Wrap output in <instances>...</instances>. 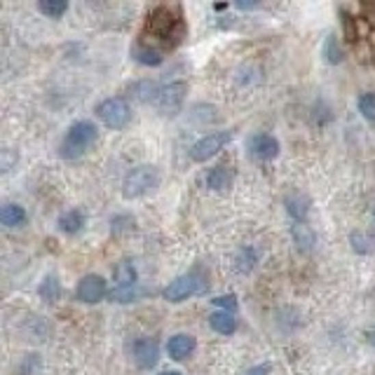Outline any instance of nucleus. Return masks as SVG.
Instances as JSON below:
<instances>
[{
  "label": "nucleus",
  "instance_id": "1",
  "mask_svg": "<svg viewBox=\"0 0 375 375\" xmlns=\"http://www.w3.org/2000/svg\"><path fill=\"white\" fill-rule=\"evenodd\" d=\"M96 141V127H94L90 120H80L68 129L66 139L59 146V155L64 159H75L80 157L92 143Z\"/></svg>",
  "mask_w": 375,
  "mask_h": 375
},
{
  "label": "nucleus",
  "instance_id": "2",
  "mask_svg": "<svg viewBox=\"0 0 375 375\" xmlns=\"http://www.w3.org/2000/svg\"><path fill=\"white\" fill-rule=\"evenodd\" d=\"M157 185H159V172H157V167L143 164V167L131 169V172L125 176L122 195L127 197V200H134V197H141V195H146V192L155 190Z\"/></svg>",
  "mask_w": 375,
  "mask_h": 375
},
{
  "label": "nucleus",
  "instance_id": "3",
  "mask_svg": "<svg viewBox=\"0 0 375 375\" xmlns=\"http://www.w3.org/2000/svg\"><path fill=\"white\" fill-rule=\"evenodd\" d=\"M96 115L103 125L110 127V129H122V127H127V122L131 120V108L125 99L113 96V99H106V101L99 103Z\"/></svg>",
  "mask_w": 375,
  "mask_h": 375
},
{
  "label": "nucleus",
  "instance_id": "4",
  "mask_svg": "<svg viewBox=\"0 0 375 375\" xmlns=\"http://www.w3.org/2000/svg\"><path fill=\"white\" fill-rule=\"evenodd\" d=\"M202 289H204V281L197 277V274H183V277L174 279L172 284L162 291V296H164V300H169V302H181L190 296H197Z\"/></svg>",
  "mask_w": 375,
  "mask_h": 375
},
{
  "label": "nucleus",
  "instance_id": "5",
  "mask_svg": "<svg viewBox=\"0 0 375 375\" xmlns=\"http://www.w3.org/2000/svg\"><path fill=\"white\" fill-rule=\"evenodd\" d=\"M230 139H233L230 131H214V134L202 136V139L190 148V157L195 159V162H207V159L216 155Z\"/></svg>",
  "mask_w": 375,
  "mask_h": 375
},
{
  "label": "nucleus",
  "instance_id": "6",
  "mask_svg": "<svg viewBox=\"0 0 375 375\" xmlns=\"http://www.w3.org/2000/svg\"><path fill=\"white\" fill-rule=\"evenodd\" d=\"M185 92H188L185 82H174V85H169V87H164V90H159L157 99H155L157 108L162 110L164 115L179 113V108L183 106Z\"/></svg>",
  "mask_w": 375,
  "mask_h": 375
},
{
  "label": "nucleus",
  "instance_id": "7",
  "mask_svg": "<svg viewBox=\"0 0 375 375\" xmlns=\"http://www.w3.org/2000/svg\"><path fill=\"white\" fill-rule=\"evenodd\" d=\"M106 294H108L106 281H103V277H99V274H87V277L80 279V284H78V300L87 302V305H94V302L103 300Z\"/></svg>",
  "mask_w": 375,
  "mask_h": 375
},
{
  "label": "nucleus",
  "instance_id": "8",
  "mask_svg": "<svg viewBox=\"0 0 375 375\" xmlns=\"http://www.w3.org/2000/svg\"><path fill=\"white\" fill-rule=\"evenodd\" d=\"M249 153L261 162H268V159H274L279 155V143L270 134H256L249 141Z\"/></svg>",
  "mask_w": 375,
  "mask_h": 375
},
{
  "label": "nucleus",
  "instance_id": "9",
  "mask_svg": "<svg viewBox=\"0 0 375 375\" xmlns=\"http://www.w3.org/2000/svg\"><path fill=\"white\" fill-rule=\"evenodd\" d=\"M159 359V345L151 338H141L134 345V361L139 368H153Z\"/></svg>",
  "mask_w": 375,
  "mask_h": 375
},
{
  "label": "nucleus",
  "instance_id": "10",
  "mask_svg": "<svg viewBox=\"0 0 375 375\" xmlns=\"http://www.w3.org/2000/svg\"><path fill=\"white\" fill-rule=\"evenodd\" d=\"M195 347H197V340L192 338L190 333H176L169 338L167 352L174 361H183L192 354V352H195Z\"/></svg>",
  "mask_w": 375,
  "mask_h": 375
},
{
  "label": "nucleus",
  "instance_id": "11",
  "mask_svg": "<svg viewBox=\"0 0 375 375\" xmlns=\"http://www.w3.org/2000/svg\"><path fill=\"white\" fill-rule=\"evenodd\" d=\"M209 326H211L220 335H233L237 331V319H235L233 312L218 310V312H214L211 317H209Z\"/></svg>",
  "mask_w": 375,
  "mask_h": 375
},
{
  "label": "nucleus",
  "instance_id": "12",
  "mask_svg": "<svg viewBox=\"0 0 375 375\" xmlns=\"http://www.w3.org/2000/svg\"><path fill=\"white\" fill-rule=\"evenodd\" d=\"M136 281H139V274L129 261H122L115 268V284H118L115 289H136Z\"/></svg>",
  "mask_w": 375,
  "mask_h": 375
},
{
  "label": "nucleus",
  "instance_id": "13",
  "mask_svg": "<svg viewBox=\"0 0 375 375\" xmlns=\"http://www.w3.org/2000/svg\"><path fill=\"white\" fill-rule=\"evenodd\" d=\"M0 223L8 225V228H16V225H24L26 223V211L24 207L19 204H5L0 209Z\"/></svg>",
  "mask_w": 375,
  "mask_h": 375
},
{
  "label": "nucleus",
  "instance_id": "14",
  "mask_svg": "<svg viewBox=\"0 0 375 375\" xmlns=\"http://www.w3.org/2000/svg\"><path fill=\"white\" fill-rule=\"evenodd\" d=\"M82 225H85V216H82V211H78V209H70V211L62 214V218H59V228L66 235L80 233Z\"/></svg>",
  "mask_w": 375,
  "mask_h": 375
},
{
  "label": "nucleus",
  "instance_id": "15",
  "mask_svg": "<svg viewBox=\"0 0 375 375\" xmlns=\"http://www.w3.org/2000/svg\"><path fill=\"white\" fill-rule=\"evenodd\" d=\"M230 183H233V174L225 167H214L211 172L207 174V185L211 188V190H225V188H230Z\"/></svg>",
  "mask_w": 375,
  "mask_h": 375
},
{
  "label": "nucleus",
  "instance_id": "16",
  "mask_svg": "<svg viewBox=\"0 0 375 375\" xmlns=\"http://www.w3.org/2000/svg\"><path fill=\"white\" fill-rule=\"evenodd\" d=\"M286 209H289L291 216L300 223V220H305L307 211H310V200L302 195H291V197H286Z\"/></svg>",
  "mask_w": 375,
  "mask_h": 375
},
{
  "label": "nucleus",
  "instance_id": "17",
  "mask_svg": "<svg viewBox=\"0 0 375 375\" xmlns=\"http://www.w3.org/2000/svg\"><path fill=\"white\" fill-rule=\"evenodd\" d=\"M352 249L357 253H371L375 249V235L366 233V230H357V233L350 235Z\"/></svg>",
  "mask_w": 375,
  "mask_h": 375
},
{
  "label": "nucleus",
  "instance_id": "18",
  "mask_svg": "<svg viewBox=\"0 0 375 375\" xmlns=\"http://www.w3.org/2000/svg\"><path fill=\"white\" fill-rule=\"evenodd\" d=\"M291 235H294V240H296L298 249L310 251L312 246H314V233H312L310 228H307L305 223H296L294 228H291Z\"/></svg>",
  "mask_w": 375,
  "mask_h": 375
},
{
  "label": "nucleus",
  "instance_id": "19",
  "mask_svg": "<svg viewBox=\"0 0 375 375\" xmlns=\"http://www.w3.org/2000/svg\"><path fill=\"white\" fill-rule=\"evenodd\" d=\"M38 10H40L42 14L49 16V19H59L62 14H66V10H68V3H64V0H42V3H38Z\"/></svg>",
  "mask_w": 375,
  "mask_h": 375
},
{
  "label": "nucleus",
  "instance_id": "20",
  "mask_svg": "<svg viewBox=\"0 0 375 375\" xmlns=\"http://www.w3.org/2000/svg\"><path fill=\"white\" fill-rule=\"evenodd\" d=\"M38 294L45 298L47 302H54L59 296H62V284H59L57 277H45V281L40 284V289H38Z\"/></svg>",
  "mask_w": 375,
  "mask_h": 375
},
{
  "label": "nucleus",
  "instance_id": "21",
  "mask_svg": "<svg viewBox=\"0 0 375 375\" xmlns=\"http://www.w3.org/2000/svg\"><path fill=\"white\" fill-rule=\"evenodd\" d=\"M131 54H134V57L139 59L141 64H153V66H157L159 62H162V54L155 52V49L141 47V45H136L134 49H131Z\"/></svg>",
  "mask_w": 375,
  "mask_h": 375
},
{
  "label": "nucleus",
  "instance_id": "22",
  "mask_svg": "<svg viewBox=\"0 0 375 375\" xmlns=\"http://www.w3.org/2000/svg\"><path fill=\"white\" fill-rule=\"evenodd\" d=\"M359 110L361 115L366 120H371V122H375V94H361L359 96Z\"/></svg>",
  "mask_w": 375,
  "mask_h": 375
},
{
  "label": "nucleus",
  "instance_id": "23",
  "mask_svg": "<svg viewBox=\"0 0 375 375\" xmlns=\"http://www.w3.org/2000/svg\"><path fill=\"white\" fill-rule=\"evenodd\" d=\"M324 54H326V59H328L331 64L343 62V49L338 47V40H335V36H328L326 47H324Z\"/></svg>",
  "mask_w": 375,
  "mask_h": 375
},
{
  "label": "nucleus",
  "instance_id": "24",
  "mask_svg": "<svg viewBox=\"0 0 375 375\" xmlns=\"http://www.w3.org/2000/svg\"><path fill=\"white\" fill-rule=\"evenodd\" d=\"M253 263H256V253H253V249L246 246L244 251H240V256H237V270H240V272H249L253 268Z\"/></svg>",
  "mask_w": 375,
  "mask_h": 375
},
{
  "label": "nucleus",
  "instance_id": "25",
  "mask_svg": "<svg viewBox=\"0 0 375 375\" xmlns=\"http://www.w3.org/2000/svg\"><path fill=\"white\" fill-rule=\"evenodd\" d=\"M211 302L216 307H220L223 312H233L235 314V310H237V298L235 296H218V298H214Z\"/></svg>",
  "mask_w": 375,
  "mask_h": 375
},
{
  "label": "nucleus",
  "instance_id": "26",
  "mask_svg": "<svg viewBox=\"0 0 375 375\" xmlns=\"http://www.w3.org/2000/svg\"><path fill=\"white\" fill-rule=\"evenodd\" d=\"M270 373V363H258V366L249 368L244 375H268Z\"/></svg>",
  "mask_w": 375,
  "mask_h": 375
},
{
  "label": "nucleus",
  "instance_id": "27",
  "mask_svg": "<svg viewBox=\"0 0 375 375\" xmlns=\"http://www.w3.org/2000/svg\"><path fill=\"white\" fill-rule=\"evenodd\" d=\"M162 375H181L179 371H167V373H162Z\"/></svg>",
  "mask_w": 375,
  "mask_h": 375
},
{
  "label": "nucleus",
  "instance_id": "28",
  "mask_svg": "<svg viewBox=\"0 0 375 375\" xmlns=\"http://www.w3.org/2000/svg\"><path fill=\"white\" fill-rule=\"evenodd\" d=\"M371 343L375 345V331H373V333H371Z\"/></svg>",
  "mask_w": 375,
  "mask_h": 375
},
{
  "label": "nucleus",
  "instance_id": "29",
  "mask_svg": "<svg viewBox=\"0 0 375 375\" xmlns=\"http://www.w3.org/2000/svg\"><path fill=\"white\" fill-rule=\"evenodd\" d=\"M373 214H375V209H373Z\"/></svg>",
  "mask_w": 375,
  "mask_h": 375
}]
</instances>
